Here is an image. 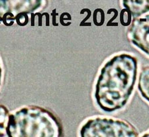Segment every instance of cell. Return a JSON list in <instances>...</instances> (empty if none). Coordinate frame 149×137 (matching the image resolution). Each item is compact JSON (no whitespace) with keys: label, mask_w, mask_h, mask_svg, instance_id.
I'll use <instances>...</instances> for the list:
<instances>
[{"label":"cell","mask_w":149,"mask_h":137,"mask_svg":"<svg viewBox=\"0 0 149 137\" xmlns=\"http://www.w3.org/2000/svg\"><path fill=\"white\" fill-rule=\"evenodd\" d=\"M138 61L130 54L116 55L101 69L96 82L94 97L103 111L121 109L128 102L135 85Z\"/></svg>","instance_id":"obj_1"},{"label":"cell","mask_w":149,"mask_h":137,"mask_svg":"<svg viewBox=\"0 0 149 137\" xmlns=\"http://www.w3.org/2000/svg\"><path fill=\"white\" fill-rule=\"evenodd\" d=\"M8 137H62L63 127L53 112L38 106H28L9 115Z\"/></svg>","instance_id":"obj_2"},{"label":"cell","mask_w":149,"mask_h":137,"mask_svg":"<svg viewBox=\"0 0 149 137\" xmlns=\"http://www.w3.org/2000/svg\"><path fill=\"white\" fill-rule=\"evenodd\" d=\"M80 137H139L134 125L125 120L95 117L88 119L80 130Z\"/></svg>","instance_id":"obj_3"},{"label":"cell","mask_w":149,"mask_h":137,"mask_svg":"<svg viewBox=\"0 0 149 137\" xmlns=\"http://www.w3.org/2000/svg\"><path fill=\"white\" fill-rule=\"evenodd\" d=\"M40 0H0V24L11 26L28 23V14L40 9L45 3Z\"/></svg>","instance_id":"obj_4"},{"label":"cell","mask_w":149,"mask_h":137,"mask_svg":"<svg viewBox=\"0 0 149 137\" xmlns=\"http://www.w3.org/2000/svg\"><path fill=\"white\" fill-rule=\"evenodd\" d=\"M127 35L132 44L149 55V14L133 19Z\"/></svg>","instance_id":"obj_5"},{"label":"cell","mask_w":149,"mask_h":137,"mask_svg":"<svg viewBox=\"0 0 149 137\" xmlns=\"http://www.w3.org/2000/svg\"><path fill=\"white\" fill-rule=\"evenodd\" d=\"M122 3L125 9L130 11L133 19L140 18L143 14L149 11V0H124Z\"/></svg>","instance_id":"obj_6"},{"label":"cell","mask_w":149,"mask_h":137,"mask_svg":"<svg viewBox=\"0 0 149 137\" xmlns=\"http://www.w3.org/2000/svg\"><path fill=\"white\" fill-rule=\"evenodd\" d=\"M138 89L143 97L149 103V66L143 67L139 74Z\"/></svg>","instance_id":"obj_7"},{"label":"cell","mask_w":149,"mask_h":137,"mask_svg":"<svg viewBox=\"0 0 149 137\" xmlns=\"http://www.w3.org/2000/svg\"><path fill=\"white\" fill-rule=\"evenodd\" d=\"M9 116L8 108L0 103V137H3L6 134V127Z\"/></svg>","instance_id":"obj_8"},{"label":"cell","mask_w":149,"mask_h":137,"mask_svg":"<svg viewBox=\"0 0 149 137\" xmlns=\"http://www.w3.org/2000/svg\"><path fill=\"white\" fill-rule=\"evenodd\" d=\"M133 16L128 9H123L120 14V22L123 26H130L133 21Z\"/></svg>","instance_id":"obj_9"},{"label":"cell","mask_w":149,"mask_h":137,"mask_svg":"<svg viewBox=\"0 0 149 137\" xmlns=\"http://www.w3.org/2000/svg\"><path fill=\"white\" fill-rule=\"evenodd\" d=\"M2 76H3V70H2V67H1V63H0V89H1V86Z\"/></svg>","instance_id":"obj_10"},{"label":"cell","mask_w":149,"mask_h":137,"mask_svg":"<svg viewBox=\"0 0 149 137\" xmlns=\"http://www.w3.org/2000/svg\"><path fill=\"white\" fill-rule=\"evenodd\" d=\"M141 137H149V131L147 132L146 133H145V134H143V135Z\"/></svg>","instance_id":"obj_11"}]
</instances>
